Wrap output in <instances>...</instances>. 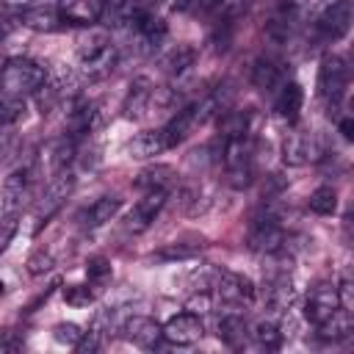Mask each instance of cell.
<instances>
[{"label":"cell","mask_w":354,"mask_h":354,"mask_svg":"<svg viewBox=\"0 0 354 354\" xmlns=\"http://www.w3.org/2000/svg\"><path fill=\"white\" fill-rule=\"evenodd\" d=\"M337 307H340V301H337V288L329 285V282H321V285L310 288V293H307V301H304V318H307L310 324L318 326V324H324Z\"/></svg>","instance_id":"obj_11"},{"label":"cell","mask_w":354,"mask_h":354,"mask_svg":"<svg viewBox=\"0 0 354 354\" xmlns=\"http://www.w3.org/2000/svg\"><path fill=\"white\" fill-rule=\"evenodd\" d=\"M177 11H194V14H207L218 8V0H174L171 3Z\"/></svg>","instance_id":"obj_37"},{"label":"cell","mask_w":354,"mask_h":354,"mask_svg":"<svg viewBox=\"0 0 354 354\" xmlns=\"http://www.w3.org/2000/svg\"><path fill=\"white\" fill-rule=\"evenodd\" d=\"M119 207H122V202H119L116 196H100L94 205L86 207V213H83V227L97 230V227L113 221V216L119 213Z\"/></svg>","instance_id":"obj_24"},{"label":"cell","mask_w":354,"mask_h":354,"mask_svg":"<svg viewBox=\"0 0 354 354\" xmlns=\"http://www.w3.org/2000/svg\"><path fill=\"white\" fill-rule=\"evenodd\" d=\"M202 321H199V315H194V313H177V315H171L169 321H166V326H163V337L169 340V343H177V346H191V343H196L199 337H202Z\"/></svg>","instance_id":"obj_13"},{"label":"cell","mask_w":354,"mask_h":354,"mask_svg":"<svg viewBox=\"0 0 354 354\" xmlns=\"http://www.w3.org/2000/svg\"><path fill=\"white\" fill-rule=\"evenodd\" d=\"M163 69L171 75V77H183L194 64H196V50L191 44H177L171 47L166 55H163Z\"/></svg>","instance_id":"obj_26"},{"label":"cell","mask_w":354,"mask_h":354,"mask_svg":"<svg viewBox=\"0 0 354 354\" xmlns=\"http://www.w3.org/2000/svg\"><path fill=\"white\" fill-rule=\"evenodd\" d=\"M64 22V17L58 14V8H50V6H36V8H25L22 11V25L25 28H33V30H58Z\"/></svg>","instance_id":"obj_25"},{"label":"cell","mask_w":354,"mask_h":354,"mask_svg":"<svg viewBox=\"0 0 354 354\" xmlns=\"http://www.w3.org/2000/svg\"><path fill=\"white\" fill-rule=\"evenodd\" d=\"M163 149H169L163 130H144V133H138V136H133V138L127 141V155L136 158V160L155 158V155H160Z\"/></svg>","instance_id":"obj_21"},{"label":"cell","mask_w":354,"mask_h":354,"mask_svg":"<svg viewBox=\"0 0 354 354\" xmlns=\"http://www.w3.org/2000/svg\"><path fill=\"white\" fill-rule=\"evenodd\" d=\"M252 83L260 91H277L285 83V64L277 55H260L252 66Z\"/></svg>","instance_id":"obj_15"},{"label":"cell","mask_w":354,"mask_h":354,"mask_svg":"<svg viewBox=\"0 0 354 354\" xmlns=\"http://www.w3.org/2000/svg\"><path fill=\"white\" fill-rule=\"evenodd\" d=\"M315 28L321 30L324 39H332V41L340 39V36H346L348 28H351V3H348V0H335V3H329V6L318 14Z\"/></svg>","instance_id":"obj_12"},{"label":"cell","mask_w":354,"mask_h":354,"mask_svg":"<svg viewBox=\"0 0 354 354\" xmlns=\"http://www.w3.org/2000/svg\"><path fill=\"white\" fill-rule=\"evenodd\" d=\"M218 130H221V141L249 136V130H252V111H224L218 116Z\"/></svg>","instance_id":"obj_27"},{"label":"cell","mask_w":354,"mask_h":354,"mask_svg":"<svg viewBox=\"0 0 354 354\" xmlns=\"http://www.w3.org/2000/svg\"><path fill=\"white\" fill-rule=\"evenodd\" d=\"M100 124H102V111H100V105H94V102L72 105V111H69V136H72V138L91 136Z\"/></svg>","instance_id":"obj_18"},{"label":"cell","mask_w":354,"mask_h":354,"mask_svg":"<svg viewBox=\"0 0 354 354\" xmlns=\"http://www.w3.org/2000/svg\"><path fill=\"white\" fill-rule=\"evenodd\" d=\"M340 130H343V136L351 141V119H340Z\"/></svg>","instance_id":"obj_42"},{"label":"cell","mask_w":354,"mask_h":354,"mask_svg":"<svg viewBox=\"0 0 354 354\" xmlns=\"http://www.w3.org/2000/svg\"><path fill=\"white\" fill-rule=\"evenodd\" d=\"M102 11V0H58V14L64 17V22L72 25H88L94 19H100Z\"/></svg>","instance_id":"obj_20"},{"label":"cell","mask_w":354,"mask_h":354,"mask_svg":"<svg viewBox=\"0 0 354 354\" xmlns=\"http://www.w3.org/2000/svg\"><path fill=\"white\" fill-rule=\"evenodd\" d=\"M293 301H296L293 279H290L288 268L279 266V268L271 271L268 279H266V304H268V310H274V313H288V310L293 307Z\"/></svg>","instance_id":"obj_9"},{"label":"cell","mask_w":354,"mask_h":354,"mask_svg":"<svg viewBox=\"0 0 354 354\" xmlns=\"http://www.w3.org/2000/svg\"><path fill=\"white\" fill-rule=\"evenodd\" d=\"M122 332L127 340H133L136 346H158V340L163 337V326L149 318V315H130L122 321Z\"/></svg>","instance_id":"obj_14"},{"label":"cell","mask_w":354,"mask_h":354,"mask_svg":"<svg viewBox=\"0 0 354 354\" xmlns=\"http://www.w3.org/2000/svg\"><path fill=\"white\" fill-rule=\"evenodd\" d=\"M293 22H296V3L293 0H279L274 14L268 17L266 22V36L271 41H288L290 33H293Z\"/></svg>","instance_id":"obj_17"},{"label":"cell","mask_w":354,"mask_h":354,"mask_svg":"<svg viewBox=\"0 0 354 354\" xmlns=\"http://www.w3.org/2000/svg\"><path fill=\"white\" fill-rule=\"evenodd\" d=\"M310 210L318 216H332L337 210V191L332 185H321L310 194Z\"/></svg>","instance_id":"obj_31"},{"label":"cell","mask_w":354,"mask_h":354,"mask_svg":"<svg viewBox=\"0 0 354 354\" xmlns=\"http://www.w3.org/2000/svg\"><path fill=\"white\" fill-rule=\"evenodd\" d=\"M301 102H304V91L299 83H282L279 86V94H277V113L288 122H296L299 119V111H301Z\"/></svg>","instance_id":"obj_23"},{"label":"cell","mask_w":354,"mask_h":354,"mask_svg":"<svg viewBox=\"0 0 354 354\" xmlns=\"http://www.w3.org/2000/svg\"><path fill=\"white\" fill-rule=\"evenodd\" d=\"M47 80V69L30 58H11L0 72V91L8 97L36 94V88Z\"/></svg>","instance_id":"obj_2"},{"label":"cell","mask_w":354,"mask_h":354,"mask_svg":"<svg viewBox=\"0 0 354 354\" xmlns=\"http://www.w3.org/2000/svg\"><path fill=\"white\" fill-rule=\"evenodd\" d=\"M64 299H66V304H72V307H88V301H91L94 296H91V290H88L86 285H69V288L64 290Z\"/></svg>","instance_id":"obj_36"},{"label":"cell","mask_w":354,"mask_h":354,"mask_svg":"<svg viewBox=\"0 0 354 354\" xmlns=\"http://www.w3.org/2000/svg\"><path fill=\"white\" fill-rule=\"evenodd\" d=\"M163 205H166V188H149V191L133 205V210L127 213L124 230L133 232V235H141L144 230L152 227V221L158 218V213H160Z\"/></svg>","instance_id":"obj_5"},{"label":"cell","mask_w":354,"mask_h":354,"mask_svg":"<svg viewBox=\"0 0 354 354\" xmlns=\"http://www.w3.org/2000/svg\"><path fill=\"white\" fill-rule=\"evenodd\" d=\"M194 254H196V246H180V243H171V246L160 249L155 257H158V260H188V257H194Z\"/></svg>","instance_id":"obj_38"},{"label":"cell","mask_w":354,"mask_h":354,"mask_svg":"<svg viewBox=\"0 0 354 354\" xmlns=\"http://www.w3.org/2000/svg\"><path fill=\"white\" fill-rule=\"evenodd\" d=\"M152 91H155V86H152L149 77H144V75L136 77V80L130 83V88H127L124 102H122V113H124L127 119H141L144 111L152 105Z\"/></svg>","instance_id":"obj_16"},{"label":"cell","mask_w":354,"mask_h":354,"mask_svg":"<svg viewBox=\"0 0 354 354\" xmlns=\"http://www.w3.org/2000/svg\"><path fill=\"white\" fill-rule=\"evenodd\" d=\"M53 337H55L58 343H64V346H77V340L83 337V332H80L77 324L66 321V324H55V326H53Z\"/></svg>","instance_id":"obj_33"},{"label":"cell","mask_w":354,"mask_h":354,"mask_svg":"<svg viewBox=\"0 0 354 354\" xmlns=\"http://www.w3.org/2000/svg\"><path fill=\"white\" fill-rule=\"evenodd\" d=\"M100 19L108 28H124L133 19V0H102Z\"/></svg>","instance_id":"obj_29"},{"label":"cell","mask_w":354,"mask_h":354,"mask_svg":"<svg viewBox=\"0 0 354 354\" xmlns=\"http://www.w3.org/2000/svg\"><path fill=\"white\" fill-rule=\"evenodd\" d=\"M22 346V340L14 332H0V351H17Z\"/></svg>","instance_id":"obj_41"},{"label":"cell","mask_w":354,"mask_h":354,"mask_svg":"<svg viewBox=\"0 0 354 354\" xmlns=\"http://www.w3.org/2000/svg\"><path fill=\"white\" fill-rule=\"evenodd\" d=\"M33 180H36V166H19L6 177V183H3V207H6V213H17L22 207V202L30 194Z\"/></svg>","instance_id":"obj_10"},{"label":"cell","mask_w":354,"mask_h":354,"mask_svg":"<svg viewBox=\"0 0 354 354\" xmlns=\"http://www.w3.org/2000/svg\"><path fill=\"white\" fill-rule=\"evenodd\" d=\"M252 337H254V343L260 346V348H266V351H274V348H279L282 346V329H279V324L277 321H271V318H263V321H257L254 326H252Z\"/></svg>","instance_id":"obj_30"},{"label":"cell","mask_w":354,"mask_h":354,"mask_svg":"<svg viewBox=\"0 0 354 354\" xmlns=\"http://www.w3.org/2000/svg\"><path fill=\"white\" fill-rule=\"evenodd\" d=\"M321 155V144L313 130H290L282 141V160L288 166H304Z\"/></svg>","instance_id":"obj_8"},{"label":"cell","mask_w":354,"mask_h":354,"mask_svg":"<svg viewBox=\"0 0 354 354\" xmlns=\"http://www.w3.org/2000/svg\"><path fill=\"white\" fill-rule=\"evenodd\" d=\"M246 321H243V315H238V313H224L221 318H218V324H216V335H218V340L221 343H227L230 348H241L243 346V340H246Z\"/></svg>","instance_id":"obj_22"},{"label":"cell","mask_w":354,"mask_h":354,"mask_svg":"<svg viewBox=\"0 0 354 354\" xmlns=\"http://www.w3.org/2000/svg\"><path fill=\"white\" fill-rule=\"evenodd\" d=\"M348 86V66L343 55H326L318 69V94L326 105H337Z\"/></svg>","instance_id":"obj_3"},{"label":"cell","mask_w":354,"mask_h":354,"mask_svg":"<svg viewBox=\"0 0 354 354\" xmlns=\"http://www.w3.org/2000/svg\"><path fill=\"white\" fill-rule=\"evenodd\" d=\"M77 61H80V69H83L86 80H102L116 69L119 53L111 44L108 33L91 30V33L77 39Z\"/></svg>","instance_id":"obj_1"},{"label":"cell","mask_w":354,"mask_h":354,"mask_svg":"<svg viewBox=\"0 0 354 354\" xmlns=\"http://www.w3.org/2000/svg\"><path fill=\"white\" fill-rule=\"evenodd\" d=\"M75 160V138L72 136H58L53 141L44 144L41 155H39V169L36 174H47L55 177L61 171H66V166Z\"/></svg>","instance_id":"obj_7"},{"label":"cell","mask_w":354,"mask_h":354,"mask_svg":"<svg viewBox=\"0 0 354 354\" xmlns=\"http://www.w3.org/2000/svg\"><path fill=\"white\" fill-rule=\"evenodd\" d=\"M3 290H6V285H3V279H0V296H3Z\"/></svg>","instance_id":"obj_43"},{"label":"cell","mask_w":354,"mask_h":354,"mask_svg":"<svg viewBox=\"0 0 354 354\" xmlns=\"http://www.w3.org/2000/svg\"><path fill=\"white\" fill-rule=\"evenodd\" d=\"M86 277H88V282H105L111 277V263L105 257H91L86 263Z\"/></svg>","instance_id":"obj_34"},{"label":"cell","mask_w":354,"mask_h":354,"mask_svg":"<svg viewBox=\"0 0 354 354\" xmlns=\"http://www.w3.org/2000/svg\"><path fill=\"white\" fill-rule=\"evenodd\" d=\"M351 335V313L348 310H335L324 324H318V337L326 340V343H335V340H343Z\"/></svg>","instance_id":"obj_28"},{"label":"cell","mask_w":354,"mask_h":354,"mask_svg":"<svg viewBox=\"0 0 354 354\" xmlns=\"http://www.w3.org/2000/svg\"><path fill=\"white\" fill-rule=\"evenodd\" d=\"M72 188H75V177L69 171H61V174H55L47 183V188H44V194H41V199L36 205V227L47 224L61 210V205L66 202V196L72 194Z\"/></svg>","instance_id":"obj_4"},{"label":"cell","mask_w":354,"mask_h":354,"mask_svg":"<svg viewBox=\"0 0 354 354\" xmlns=\"http://www.w3.org/2000/svg\"><path fill=\"white\" fill-rule=\"evenodd\" d=\"M185 310H188V313H194V315H202V313H207V310H210V296H207V290H199V293H194V296L185 301Z\"/></svg>","instance_id":"obj_39"},{"label":"cell","mask_w":354,"mask_h":354,"mask_svg":"<svg viewBox=\"0 0 354 354\" xmlns=\"http://www.w3.org/2000/svg\"><path fill=\"white\" fill-rule=\"evenodd\" d=\"M50 268H53V254H50V252L39 249V252H33V254L28 257V274L39 277V274H44V271H50Z\"/></svg>","instance_id":"obj_35"},{"label":"cell","mask_w":354,"mask_h":354,"mask_svg":"<svg viewBox=\"0 0 354 354\" xmlns=\"http://www.w3.org/2000/svg\"><path fill=\"white\" fill-rule=\"evenodd\" d=\"M14 232H17V218H14V213H8V216L0 221V252H6V246H8L11 238H14Z\"/></svg>","instance_id":"obj_40"},{"label":"cell","mask_w":354,"mask_h":354,"mask_svg":"<svg viewBox=\"0 0 354 354\" xmlns=\"http://www.w3.org/2000/svg\"><path fill=\"white\" fill-rule=\"evenodd\" d=\"M169 180H171V169H169V166H155V169L141 171L138 180H136V185L149 191V188H166Z\"/></svg>","instance_id":"obj_32"},{"label":"cell","mask_w":354,"mask_h":354,"mask_svg":"<svg viewBox=\"0 0 354 354\" xmlns=\"http://www.w3.org/2000/svg\"><path fill=\"white\" fill-rule=\"evenodd\" d=\"M213 288L218 290V296L227 301V304H252L254 296H257V288L249 277L238 274V271H216L213 277Z\"/></svg>","instance_id":"obj_6"},{"label":"cell","mask_w":354,"mask_h":354,"mask_svg":"<svg viewBox=\"0 0 354 354\" xmlns=\"http://www.w3.org/2000/svg\"><path fill=\"white\" fill-rule=\"evenodd\" d=\"M199 124L196 119V108L194 105H183L174 111V116L169 119V124L163 127V136H166V144L169 147H177L180 141H185L191 136V130Z\"/></svg>","instance_id":"obj_19"}]
</instances>
